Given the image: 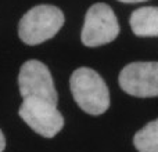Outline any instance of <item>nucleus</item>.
I'll return each mask as SVG.
<instances>
[{
  "instance_id": "obj_1",
  "label": "nucleus",
  "mask_w": 158,
  "mask_h": 152,
  "mask_svg": "<svg viewBox=\"0 0 158 152\" xmlns=\"http://www.w3.org/2000/svg\"><path fill=\"white\" fill-rule=\"evenodd\" d=\"M69 87L75 102L86 114L97 116L110 108V91L104 79L94 69L82 66L72 72Z\"/></svg>"
},
{
  "instance_id": "obj_2",
  "label": "nucleus",
  "mask_w": 158,
  "mask_h": 152,
  "mask_svg": "<svg viewBox=\"0 0 158 152\" xmlns=\"http://www.w3.org/2000/svg\"><path fill=\"white\" fill-rule=\"evenodd\" d=\"M65 22L64 13L52 4H39L28 10L18 24V36L28 46L54 38Z\"/></svg>"
},
{
  "instance_id": "obj_3",
  "label": "nucleus",
  "mask_w": 158,
  "mask_h": 152,
  "mask_svg": "<svg viewBox=\"0 0 158 152\" xmlns=\"http://www.w3.org/2000/svg\"><path fill=\"white\" fill-rule=\"evenodd\" d=\"M119 35V24L114 10L106 3H96L87 10L81 32L86 47H98L111 43Z\"/></svg>"
},
{
  "instance_id": "obj_4",
  "label": "nucleus",
  "mask_w": 158,
  "mask_h": 152,
  "mask_svg": "<svg viewBox=\"0 0 158 152\" xmlns=\"http://www.w3.org/2000/svg\"><path fill=\"white\" fill-rule=\"evenodd\" d=\"M18 115L35 133L44 138H53L64 127V116L57 105L43 98H24Z\"/></svg>"
},
{
  "instance_id": "obj_5",
  "label": "nucleus",
  "mask_w": 158,
  "mask_h": 152,
  "mask_svg": "<svg viewBox=\"0 0 158 152\" xmlns=\"http://www.w3.org/2000/svg\"><path fill=\"white\" fill-rule=\"evenodd\" d=\"M18 87L22 98H43L57 105L58 94L49 68L38 60L24 62L18 74Z\"/></svg>"
},
{
  "instance_id": "obj_6",
  "label": "nucleus",
  "mask_w": 158,
  "mask_h": 152,
  "mask_svg": "<svg viewBox=\"0 0 158 152\" xmlns=\"http://www.w3.org/2000/svg\"><path fill=\"white\" fill-rule=\"evenodd\" d=\"M119 86L126 94L140 98L158 97V62H132L122 68Z\"/></svg>"
},
{
  "instance_id": "obj_7",
  "label": "nucleus",
  "mask_w": 158,
  "mask_h": 152,
  "mask_svg": "<svg viewBox=\"0 0 158 152\" xmlns=\"http://www.w3.org/2000/svg\"><path fill=\"white\" fill-rule=\"evenodd\" d=\"M132 32L140 38L158 36V7H140L129 19Z\"/></svg>"
},
{
  "instance_id": "obj_8",
  "label": "nucleus",
  "mask_w": 158,
  "mask_h": 152,
  "mask_svg": "<svg viewBox=\"0 0 158 152\" xmlns=\"http://www.w3.org/2000/svg\"><path fill=\"white\" fill-rule=\"evenodd\" d=\"M133 145L139 152H158V119L147 123L135 134Z\"/></svg>"
},
{
  "instance_id": "obj_9",
  "label": "nucleus",
  "mask_w": 158,
  "mask_h": 152,
  "mask_svg": "<svg viewBox=\"0 0 158 152\" xmlns=\"http://www.w3.org/2000/svg\"><path fill=\"white\" fill-rule=\"evenodd\" d=\"M4 148H6V137L3 134L2 129H0V152L4 151Z\"/></svg>"
},
{
  "instance_id": "obj_10",
  "label": "nucleus",
  "mask_w": 158,
  "mask_h": 152,
  "mask_svg": "<svg viewBox=\"0 0 158 152\" xmlns=\"http://www.w3.org/2000/svg\"><path fill=\"white\" fill-rule=\"evenodd\" d=\"M118 2H122V3H128V4H132V3H142V2H147V0H118Z\"/></svg>"
}]
</instances>
